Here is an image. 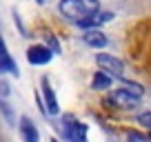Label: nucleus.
<instances>
[{"instance_id": "obj_13", "label": "nucleus", "mask_w": 151, "mask_h": 142, "mask_svg": "<svg viewBox=\"0 0 151 142\" xmlns=\"http://www.w3.org/2000/svg\"><path fill=\"white\" fill-rule=\"evenodd\" d=\"M0 113L5 115V120H7V124H11L14 127L18 120H16V113H14V109H11V104L7 102L5 98H0Z\"/></svg>"}, {"instance_id": "obj_10", "label": "nucleus", "mask_w": 151, "mask_h": 142, "mask_svg": "<svg viewBox=\"0 0 151 142\" xmlns=\"http://www.w3.org/2000/svg\"><path fill=\"white\" fill-rule=\"evenodd\" d=\"M113 87V78L109 76L107 71H102V69H98L91 76V89L93 91H109Z\"/></svg>"}, {"instance_id": "obj_7", "label": "nucleus", "mask_w": 151, "mask_h": 142, "mask_svg": "<svg viewBox=\"0 0 151 142\" xmlns=\"http://www.w3.org/2000/svg\"><path fill=\"white\" fill-rule=\"evenodd\" d=\"M51 60H53L51 49H49L47 44H42V42L31 44V47L27 49V62L31 67H45V65H49Z\"/></svg>"}, {"instance_id": "obj_5", "label": "nucleus", "mask_w": 151, "mask_h": 142, "mask_svg": "<svg viewBox=\"0 0 151 142\" xmlns=\"http://www.w3.org/2000/svg\"><path fill=\"white\" fill-rule=\"evenodd\" d=\"M40 95H42V102H45V109H47V115H60V102H58V95L53 91L51 82H49L47 76L40 78Z\"/></svg>"}, {"instance_id": "obj_17", "label": "nucleus", "mask_w": 151, "mask_h": 142, "mask_svg": "<svg viewBox=\"0 0 151 142\" xmlns=\"http://www.w3.org/2000/svg\"><path fill=\"white\" fill-rule=\"evenodd\" d=\"M11 16H14V22H16V29L20 31V36H24V38H29V31L24 29V24H22V20H20V16H18V11H11Z\"/></svg>"}, {"instance_id": "obj_3", "label": "nucleus", "mask_w": 151, "mask_h": 142, "mask_svg": "<svg viewBox=\"0 0 151 142\" xmlns=\"http://www.w3.org/2000/svg\"><path fill=\"white\" fill-rule=\"evenodd\" d=\"M96 65H98V69L107 71L111 78H122L124 71H127V65H124V60H120L118 56H113V53H107L102 49V51L96 53Z\"/></svg>"}, {"instance_id": "obj_20", "label": "nucleus", "mask_w": 151, "mask_h": 142, "mask_svg": "<svg viewBox=\"0 0 151 142\" xmlns=\"http://www.w3.org/2000/svg\"><path fill=\"white\" fill-rule=\"evenodd\" d=\"M7 53H9V49H7V42H5V38L0 36V58L7 56Z\"/></svg>"}, {"instance_id": "obj_6", "label": "nucleus", "mask_w": 151, "mask_h": 142, "mask_svg": "<svg viewBox=\"0 0 151 142\" xmlns=\"http://www.w3.org/2000/svg\"><path fill=\"white\" fill-rule=\"evenodd\" d=\"M116 18V14L113 11H93V14H89V16H85V18H80L78 22H73L78 29H100L102 24H107V22H111V20Z\"/></svg>"}, {"instance_id": "obj_15", "label": "nucleus", "mask_w": 151, "mask_h": 142, "mask_svg": "<svg viewBox=\"0 0 151 142\" xmlns=\"http://www.w3.org/2000/svg\"><path fill=\"white\" fill-rule=\"evenodd\" d=\"M124 140H127V142H147V133L136 131V129H129L127 136H124Z\"/></svg>"}, {"instance_id": "obj_23", "label": "nucleus", "mask_w": 151, "mask_h": 142, "mask_svg": "<svg viewBox=\"0 0 151 142\" xmlns=\"http://www.w3.org/2000/svg\"><path fill=\"white\" fill-rule=\"evenodd\" d=\"M36 2H38V5H45V2H47V0H36Z\"/></svg>"}, {"instance_id": "obj_2", "label": "nucleus", "mask_w": 151, "mask_h": 142, "mask_svg": "<svg viewBox=\"0 0 151 142\" xmlns=\"http://www.w3.org/2000/svg\"><path fill=\"white\" fill-rule=\"evenodd\" d=\"M60 131L62 138L67 142H87V136H89V124L80 122L71 113H65L60 120Z\"/></svg>"}, {"instance_id": "obj_9", "label": "nucleus", "mask_w": 151, "mask_h": 142, "mask_svg": "<svg viewBox=\"0 0 151 142\" xmlns=\"http://www.w3.org/2000/svg\"><path fill=\"white\" fill-rule=\"evenodd\" d=\"M16 127H18V131H20L22 142H40V131H38L36 122H33L29 115H20V120L16 122Z\"/></svg>"}, {"instance_id": "obj_16", "label": "nucleus", "mask_w": 151, "mask_h": 142, "mask_svg": "<svg viewBox=\"0 0 151 142\" xmlns=\"http://www.w3.org/2000/svg\"><path fill=\"white\" fill-rule=\"evenodd\" d=\"M136 122L142 124L147 131H151V111H142V113H138L136 115Z\"/></svg>"}, {"instance_id": "obj_4", "label": "nucleus", "mask_w": 151, "mask_h": 142, "mask_svg": "<svg viewBox=\"0 0 151 142\" xmlns=\"http://www.w3.org/2000/svg\"><path fill=\"white\" fill-rule=\"evenodd\" d=\"M107 100L116 107V109H120V111H133L138 104H140L142 98L129 93V91H124L122 87H120V89H111V91H109V98Z\"/></svg>"}, {"instance_id": "obj_1", "label": "nucleus", "mask_w": 151, "mask_h": 142, "mask_svg": "<svg viewBox=\"0 0 151 142\" xmlns=\"http://www.w3.org/2000/svg\"><path fill=\"white\" fill-rule=\"evenodd\" d=\"M98 9H100V0H60L58 2V11L71 22H78L80 18Z\"/></svg>"}, {"instance_id": "obj_11", "label": "nucleus", "mask_w": 151, "mask_h": 142, "mask_svg": "<svg viewBox=\"0 0 151 142\" xmlns=\"http://www.w3.org/2000/svg\"><path fill=\"white\" fill-rule=\"evenodd\" d=\"M5 73H9V76H14V78H20V69H18V65H16V60L11 58V53L0 58V76H5Z\"/></svg>"}, {"instance_id": "obj_14", "label": "nucleus", "mask_w": 151, "mask_h": 142, "mask_svg": "<svg viewBox=\"0 0 151 142\" xmlns=\"http://www.w3.org/2000/svg\"><path fill=\"white\" fill-rule=\"evenodd\" d=\"M45 44H47V47L51 49V53H53V56H58V53H62L60 40H58L56 36H45Z\"/></svg>"}, {"instance_id": "obj_21", "label": "nucleus", "mask_w": 151, "mask_h": 142, "mask_svg": "<svg viewBox=\"0 0 151 142\" xmlns=\"http://www.w3.org/2000/svg\"><path fill=\"white\" fill-rule=\"evenodd\" d=\"M49 142H62V140H60V138H56V136H51V138H49Z\"/></svg>"}, {"instance_id": "obj_22", "label": "nucleus", "mask_w": 151, "mask_h": 142, "mask_svg": "<svg viewBox=\"0 0 151 142\" xmlns=\"http://www.w3.org/2000/svg\"><path fill=\"white\" fill-rule=\"evenodd\" d=\"M147 142H151V131H149V133H147Z\"/></svg>"}, {"instance_id": "obj_8", "label": "nucleus", "mask_w": 151, "mask_h": 142, "mask_svg": "<svg viewBox=\"0 0 151 142\" xmlns=\"http://www.w3.org/2000/svg\"><path fill=\"white\" fill-rule=\"evenodd\" d=\"M82 42H85L87 47L96 49V51H102L109 44V36L102 29H85V31H82Z\"/></svg>"}, {"instance_id": "obj_12", "label": "nucleus", "mask_w": 151, "mask_h": 142, "mask_svg": "<svg viewBox=\"0 0 151 142\" xmlns=\"http://www.w3.org/2000/svg\"><path fill=\"white\" fill-rule=\"evenodd\" d=\"M120 80V87H122L124 91H129V93H133V95H138V98H145V87L140 85V82H136V80H129V78H118Z\"/></svg>"}, {"instance_id": "obj_19", "label": "nucleus", "mask_w": 151, "mask_h": 142, "mask_svg": "<svg viewBox=\"0 0 151 142\" xmlns=\"http://www.w3.org/2000/svg\"><path fill=\"white\" fill-rule=\"evenodd\" d=\"M33 98H36V104H38V109L42 111V115H47V109H45V102H42V95L38 93V89H36V95H33Z\"/></svg>"}, {"instance_id": "obj_18", "label": "nucleus", "mask_w": 151, "mask_h": 142, "mask_svg": "<svg viewBox=\"0 0 151 142\" xmlns=\"http://www.w3.org/2000/svg\"><path fill=\"white\" fill-rule=\"evenodd\" d=\"M11 95V85H9V80H7L5 76H2V80H0V98H9Z\"/></svg>"}]
</instances>
